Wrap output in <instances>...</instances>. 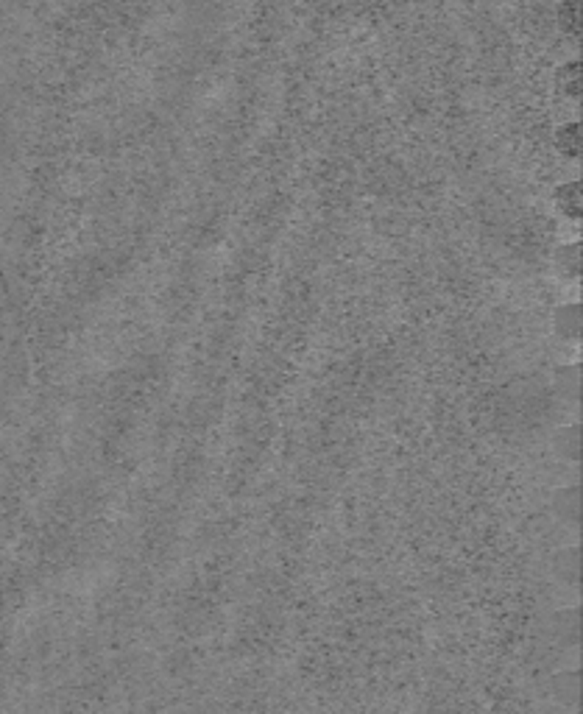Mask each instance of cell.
<instances>
[{
	"mask_svg": "<svg viewBox=\"0 0 583 714\" xmlns=\"http://www.w3.org/2000/svg\"><path fill=\"white\" fill-rule=\"evenodd\" d=\"M555 201H558V210L570 218H578L581 215V184L572 181V184H564L558 193H555Z\"/></svg>",
	"mask_w": 583,
	"mask_h": 714,
	"instance_id": "obj_1",
	"label": "cell"
},
{
	"mask_svg": "<svg viewBox=\"0 0 583 714\" xmlns=\"http://www.w3.org/2000/svg\"><path fill=\"white\" fill-rule=\"evenodd\" d=\"M555 511H558V516L561 519H567V522H578V516H581V494H578V489H567V491H561L558 497H555Z\"/></svg>",
	"mask_w": 583,
	"mask_h": 714,
	"instance_id": "obj_2",
	"label": "cell"
},
{
	"mask_svg": "<svg viewBox=\"0 0 583 714\" xmlns=\"http://www.w3.org/2000/svg\"><path fill=\"white\" fill-rule=\"evenodd\" d=\"M555 329H558V335L561 338H578V332H581V307L578 305H572V307H561L558 315H555Z\"/></svg>",
	"mask_w": 583,
	"mask_h": 714,
	"instance_id": "obj_3",
	"label": "cell"
},
{
	"mask_svg": "<svg viewBox=\"0 0 583 714\" xmlns=\"http://www.w3.org/2000/svg\"><path fill=\"white\" fill-rule=\"evenodd\" d=\"M555 441H561L564 446H558V452L561 455H567L570 460H578L581 458V427H564V430H558V436H555Z\"/></svg>",
	"mask_w": 583,
	"mask_h": 714,
	"instance_id": "obj_4",
	"label": "cell"
},
{
	"mask_svg": "<svg viewBox=\"0 0 583 714\" xmlns=\"http://www.w3.org/2000/svg\"><path fill=\"white\" fill-rule=\"evenodd\" d=\"M555 558H558V561H555L558 578L575 583L578 575H581V561H578V552H575V550H570V552H561V555H555Z\"/></svg>",
	"mask_w": 583,
	"mask_h": 714,
	"instance_id": "obj_5",
	"label": "cell"
},
{
	"mask_svg": "<svg viewBox=\"0 0 583 714\" xmlns=\"http://www.w3.org/2000/svg\"><path fill=\"white\" fill-rule=\"evenodd\" d=\"M558 148L567 154V157H578L581 154V126L572 123V126H564L558 132Z\"/></svg>",
	"mask_w": 583,
	"mask_h": 714,
	"instance_id": "obj_6",
	"label": "cell"
},
{
	"mask_svg": "<svg viewBox=\"0 0 583 714\" xmlns=\"http://www.w3.org/2000/svg\"><path fill=\"white\" fill-rule=\"evenodd\" d=\"M558 263L561 268L567 271V273H578L581 271V246H567V249H561L558 251Z\"/></svg>",
	"mask_w": 583,
	"mask_h": 714,
	"instance_id": "obj_7",
	"label": "cell"
}]
</instances>
